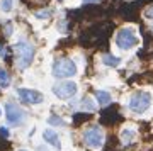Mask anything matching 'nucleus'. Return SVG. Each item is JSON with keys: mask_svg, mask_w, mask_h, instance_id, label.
<instances>
[{"mask_svg": "<svg viewBox=\"0 0 153 151\" xmlns=\"http://www.w3.org/2000/svg\"><path fill=\"white\" fill-rule=\"evenodd\" d=\"M43 138H44V141H46V143H49L51 146H55V148H58V150L61 148L60 138H58V134H56L53 129H46L43 132Z\"/></svg>", "mask_w": 153, "mask_h": 151, "instance_id": "1a4fd4ad", "label": "nucleus"}, {"mask_svg": "<svg viewBox=\"0 0 153 151\" xmlns=\"http://www.w3.org/2000/svg\"><path fill=\"white\" fill-rule=\"evenodd\" d=\"M83 141L88 148L92 150H99L100 146L104 144V131L100 129L99 126H90L85 132H83Z\"/></svg>", "mask_w": 153, "mask_h": 151, "instance_id": "7ed1b4c3", "label": "nucleus"}, {"mask_svg": "<svg viewBox=\"0 0 153 151\" xmlns=\"http://www.w3.org/2000/svg\"><path fill=\"white\" fill-rule=\"evenodd\" d=\"M5 119H7V122H9L10 126H19V124L24 122L26 112H24V109H21L17 104L7 102L5 104Z\"/></svg>", "mask_w": 153, "mask_h": 151, "instance_id": "39448f33", "label": "nucleus"}, {"mask_svg": "<svg viewBox=\"0 0 153 151\" xmlns=\"http://www.w3.org/2000/svg\"><path fill=\"white\" fill-rule=\"evenodd\" d=\"M0 4H2V10L4 12H10L12 10V5H14V2H12V0H2V2H0Z\"/></svg>", "mask_w": 153, "mask_h": 151, "instance_id": "dca6fc26", "label": "nucleus"}, {"mask_svg": "<svg viewBox=\"0 0 153 151\" xmlns=\"http://www.w3.org/2000/svg\"><path fill=\"white\" fill-rule=\"evenodd\" d=\"M102 63L107 66H119V58H116V56H112V54H104L102 56Z\"/></svg>", "mask_w": 153, "mask_h": 151, "instance_id": "f8f14e48", "label": "nucleus"}, {"mask_svg": "<svg viewBox=\"0 0 153 151\" xmlns=\"http://www.w3.org/2000/svg\"><path fill=\"white\" fill-rule=\"evenodd\" d=\"M19 151H26V150H19Z\"/></svg>", "mask_w": 153, "mask_h": 151, "instance_id": "aec40b11", "label": "nucleus"}, {"mask_svg": "<svg viewBox=\"0 0 153 151\" xmlns=\"http://www.w3.org/2000/svg\"><path fill=\"white\" fill-rule=\"evenodd\" d=\"M14 49H16V66L19 70H26L33 63V58H34L33 44L26 43V41H19L14 46Z\"/></svg>", "mask_w": 153, "mask_h": 151, "instance_id": "f257e3e1", "label": "nucleus"}, {"mask_svg": "<svg viewBox=\"0 0 153 151\" xmlns=\"http://www.w3.org/2000/svg\"><path fill=\"white\" fill-rule=\"evenodd\" d=\"M17 95L24 104H31V105H38L44 100L43 93L38 90H31V88H17Z\"/></svg>", "mask_w": 153, "mask_h": 151, "instance_id": "6e6552de", "label": "nucleus"}, {"mask_svg": "<svg viewBox=\"0 0 153 151\" xmlns=\"http://www.w3.org/2000/svg\"><path fill=\"white\" fill-rule=\"evenodd\" d=\"M145 17H146V19H153V5H150L146 10H145Z\"/></svg>", "mask_w": 153, "mask_h": 151, "instance_id": "f3484780", "label": "nucleus"}, {"mask_svg": "<svg viewBox=\"0 0 153 151\" xmlns=\"http://www.w3.org/2000/svg\"><path fill=\"white\" fill-rule=\"evenodd\" d=\"M134 136H136V132L133 129H124L123 132H121V141L124 143V144H129L133 139H134Z\"/></svg>", "mask_w": 153, "mask_h": 151, "instance_id": "9b49d317", "label": "nucleus"}, {"mask_svg": "<svg viewBox=\"0 0 153 151\" xmlns=\"http://www.w3.org/2000/svg\"><path fill=\"white\" fill-rule=\"evenodd\" d=\"M9 83H10V76H9V73H7L5 70H0V87L5 88V87H9Z\"/></svg>", "mask_w": 153, "mask_h": 151, "instance_id": "ddd939ff", "label": "nucleus"}, {"mask_svg": "<svg viewBox=\"0 0 153 151\" xmlns=\"http://www.w3.org/2000/svg\"><path fill=\"white\" fill-rule=\"evenodd\" d=\"M76 90H78L76 83H73V81H66V80L60 81V83H56V85L53 87V93H55L58 98H63V100L71 98L76 93Z\"/></svg>", "mask_w": 153, "mask_h": 151, "instance_id": "0eeeda50", "label": "nucleus"}, {"mask_svg": "<svg viewBox=\"0 0 153 151\" xmlns=\"http://www.w3.org/2000/svg\"><path fill=\"white\" fill-rule=\"evenodd\" d=\"M48 122H49V124H53V126H65V124H66L63 119H61V117H56V115H51V117L48 119Z\"/></svg>", "mask_w": 153, "mask_h": 151, "instance_id": "2eb2a0df", "label": "nucleus"}, {"mask_svg": "<svg viewBox=\"0 0 153 151\" xmlns=\"http://www.w3.org/2000/svg\"><path fill=\"white\" fill-rule=\"evenodd\" d=\"M53 75L56 78H70V76L76 75V65L75 61H71L68 58L56 59L53 63Z\"/></svg>", "mask_w": 153, "mask_h": 151, "instance_id": "f03ea898", "label": "nucleus"}, {"mask_svg": "<svg viewBox=\"0 0 153 151\" xmlns=\"http://www.w3.org/2000/svg\"><path fill=\"white\" fill-rule=\"evenodd\" d=\"M83 2H85V4H87V2H99V0H83Z\"/></svg>", "mask_w": 153, "mask_h": 151, "instance_id": "6ab92c4d", "label": "nucleus"}, {"mask_svg": "<svg viewBox=\"0 0 153 151\" xmlns=\"http://www.w3.org/2000/svg\"><path fill=\"white\" fill-rule=\"evenodd\" d=\"M0 134H4V136H9V131H7V129H0Z\"/></svg>", "mask_w": 153, "mask_h": 151, "instance_id": "a211bd4d", "label": "nucleus"}, {"mask_svg": "<svg viewBox=\"0 0 153 151\" xmlns=\"http://www.w3.org/2000/svg\"><path fill=\"white\" fill-rule=\"evenodd\" d=\"M0 114H2V110H0Z\"/></svg>", "mask_w": 153, "mask_h": 151, "instance_id": "412c9836", "label": "nucleus"}, {"mask_svg": "<svg viewBox=\"0 0 153 151\" xmlns=\"http://www.w3.org/2000/svg\"><path fill=\"white\" fill-rule=\"evenodd\" d=\"M150 104H152V95L150 93L148 92H136L131 97V100H129V109H131L133 112L141 114L150 107Z\"/></svg>", "mask_w": 153, "mask_h": 151, "instance_id": "423d86ee", "label": "nucleus"}, {"mask_svg": "<svg viewBox=\"0 0 153 151\" xmlns=\"http://www.w3.org/2000/svg\"><path fill=\"white\" fill-rule=\"evenodd\" d=\"M95 98H97L99 105H107L111 102V95L107 92H104V90H97L95 92Z\"/></svg>", "mask_w": 153, "mask_h": 151, "instance_id": "9d476101", "label": "nucleus"}, {"mask_svg": "<svg viewBox=\"0 0 153 151\" xmlns=\"http://www.w3.org/2000/svg\"><path fill=\"white\" fill-rule=\"evenodd\" d=\"M82 105H83V109H87L88 112H92V110H95V104L90 100L88 97H83V100H82Z\"/></svg>", "mask_w": 153, "mask_h": 151, "instance_id": "4468645a", "label": "nucleus"}, {"mask_svg": "<svg viewBox=\"0 0 153 151\" xmlns=\"http://www.w3.org/2000/svg\"><path fill=\"white\" fill-rule=\"evenodd\" d=\"M136 44H138V38L131 27L121 29L119 33H117V36H116V46L121 49H131Z\"/></svg>", "mask_w": 153, "mask_h": 151, "instance_id": "20e7f679", "label": "nucleus"}]
</instances>
